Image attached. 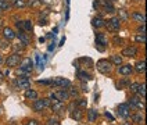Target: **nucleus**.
Here are the masks:
<instances>
[{
	"instance_id": "nucleus-1",
	"label": "nucleus",
	"mask_w": 147,
	"mask_h": 125,
	"mask_svg": "<svg viewBox=\"0 0 147 125\" xmlns=\"http://www.w3.org/2000/svg\"><path fill=\"white\" fill-rule=\"evenodd\" d=\"M107 29L110 31V32H118L119 31V28H121V20L118 18V17H113L111 20H108L106 21V25Z\"/></svg>"
},
{
	"instance_id": "nucleus-2",
	"label": "nucleus",
	"mask_w": 147,
	"mask_h": 125,
	"mask_svg": "<svg viewBox=\"0 0 147 125\" xmlns=\"http://www.w3.org/2000/svg\"><path fill=\"white\" fill-rule=\"evenodd\" d=\"M97 70L101 74H108L113 70V63L108 60H98L97 61Z\"/></svg>"
},
{
	"instance_id": "nucleus-3",
	"label": "nucleus",
	"mask_w": 147,
	"mask_h": 125,
	"mask_svg": "<svg viewBox=\"0 0 147 125\" xmlns=\"http://www.w3.org/2000/svg\"><path fill=\"white\" fill-rule=\"evenodd\" d=\"M22 60L21 57V54H18V53H13L11 56H8L7 60H6V66L10 68V67H17L20 64V61Z\"/></svg>"
},
{
	"instance_id": "nucleus-4",
	"label": "nucleus",
	"mask_w": 147,
	"mask_h": 125,
	"mask_svg": "<svg viewBox=\"0 0 147 125\" xmlns=\"http://www.w3.org/2000/svg\"><path fill=\"white\" fill-rule=\"evenodd\" d=\"M18 66H20V70H21V71H25V72L31 74V71H32V68H33V61L29 57H28V58L21 60Z\"/></svg>"
},
{
	"instance_id": "nucleus-5",
	"label": "nucleus",
	"mask_w": 147,
	"mask_h": 125,
	"mask_svg": "<svg viewBox=\"0 0 147 125\" xmlns=\"http://www.w3.org/2000/svg\"><path fill=\"white\" fill-rule=\"evenodd\" d=\"M118 116L122 117V118H128L131 116V106L128 103H122L118 106Z\"/></svg>"
},
{
	"instance_id": "nucleus-6",
	"label": "nucleus",
	"mask_w": 147,
	"mask_h": 125,
	"mask_svg": "<svg viewBox=\"0 0 147 125\" xmlns=\"http://www.w3.org/2000/svg\"><path fill=\"white\" fill-rule=\"evenodd\" d=\"M51 86H60L61 89H67L71 86V82L65 78H56L54 81H51Z\"/></svg>"
},
{
	"instance_id": "nucleus-7",
	"label": "nucleus",
	"mask_w": 147,
	"mask_h": 125,
	"mask_svg": "<svg viewBox=\"0 0 147 125\" xmlns=\"http://www.w3.org/2000/svg\"><path fill=\"white\" fill-rule=\"evenodd\" d=\"M128 104H129L131 107L132 106H135V107L139 108V110H144V101H143L142 99H139V97H136V96H135V97H131Z\"/></svg>"
},
{
	"instance_id": "nucleus-8",
	"label": "nucleus",
	"mask_w": 147,
	"mask_h": 125,
	"mask_svg": "<svg viewBox=\"0 0 147 125\" xmlns=\"http://www.w3.org/2000/svg\"><path fill=\"white\" fill-rule=\"evenodd\" d=\"M17 86L20 89H28L31 86V82L26 76H20V78H17Z\"/></svg>"
},
{
	"instance_id": "nucleus-9",
	"label": "nucleus",
	"mask_w": 147,
	"mask_h": 125,
	"mask_svg": "<svg viewBox=\"0 0 147 125\" xmlns=\"http://www.w3.org/2000/svg\"><path fill=\"white\" fill-rule=\"evenodd\" d=\"M54 95H56V97H57L60 101H65V100L69 99V93H68L67 89H58Z\"/></svg>"
},
{
	"instance_id": "nucleus-10",
	"label": "nucleus",
	"mask_w": 147,
	"mask_h": 125,
	"mask_svg": "<svg viewBox=\"0 0 147 125\" xmlns=\"http://www.w3.org/2000/svg\"><path fill=\"white\" fill-rule=\"evenodd\" d=\"M121 54H122V56H125V57H135V56L138 54V49H136L135 46H131V47L123 49Z\"/></svg>"
},
{
	"instance_id": "nucleus-11",
	"label": "nucleus",
	"mask_w": 147,
	"mask_h": 125,
	"mask_svg": "<svg viewBox=\"0 0 147 125\" xmlns=\"http://www.w3.org/2000/svg\"><path fill=\"white\" fill-rule=\"evenodd\" d=\"M16 36H17V38H20V41H21V43H22L24 46L29 45V38L25 35V32L22 31V29H20V31L16 33Z\"/></svg>"
},
{
	"instance_id": "nucleus-12",
	"label": "nucleus",
	"mask_w": 147,
	"mask_h": 125,
	"mask_svg": "<svg viewBox=\"0 0 147 125\" xmlns=\"http://www.w3.org/2000/svg\"><path fill=\"white\" fill-rule=\"evenodd\" d=\"M118 72L121 75H131L133 72V67L129 66V64H126V66H122L118 68Z\"/></svg>"
},
{
	"instance_id": "nucleus-13",
	"label": "nucleus",
	"mask_w": 147,
	"mask_h": 125,
	"mask_svg": "<svg viewBox=\"0 0 147 125\" xmlns=\"http://www.w3.org/2000/svg\"><path fill=\"white\" fill-rule=\"evenodd\" d=\"M107 38L104 33H97L96 35V45H100V46H103V47H106L107 46Z\"/></svg>"
},
{
	"instance_id": "nucleus-14",
	"label": "nucleus",
	"mask_w": 147,
	"mask_h": 125,
	"mask_svg": "<svg viewBox=\"0 0 147 125\" xmlns=\"http://www.w3.org/2000/svg\"><path fill=\"white\" fill-rule=\"evenodd\" d=\"M3 36H4V39L11 41V39L16 38V32H14L11 28H3Z\"/></svg>"
},
{
	"instance_id": "nucleus-15",
	"label": "nucleus",
	"mask_w": 147,
	"mask_h": 125,
	"mask_svg": "<svg viewBox=\"0 0 147 125\" xmlns=\"http://www.w3.org/2000/svg\"><path fill=\"white\" fill-rule=\"evenodd\" d=\"M132 18L135 20V21H138V22H142V24H144L146 22V17L143 13H139V11H135V13H132Z\"/></svg>"
},
{
	"instance_id": "nucleus-16",
	"label": "nucleus",
	"mask_w": 147,
	"mask_h": 125,
	"mask_svg": "<svg viewBox=\"0 0 147 125\" xmlns=\"http://www.w3.org/2000/svg\"><path fill=\"white\" fill-rule=\"evenodd\" d=\"M92 24L94 28H103L104 25H106V21L101 18V17H94L93 20H92Z\"/></svg>"
},
{
	"instance_id": "nucleus-17",
	"label": "nucleus",
	"mask_w": 147,
	"mask_h": 125,
	"mask_svg": "<svg viewBox=\"0 0 147 125\" xmlns=\"http://www.w3.org/2000/svg\"><path fill=\"white\" fill-rule=\"evenodd\" d=\"M43 108H45V101H43V99H42V100L36 99V100H35V103H33V110L39 113V111H42Z\"/></svg>"
},
{
	"instance_id": "nucleus-18",
	"label": "nucleus",
	"mask_w": 147,
	"mask_h": 125,
	"mask_svg": "<svg viewBox=\"0 0 147 125\" xmlns=\"http://www.w3.org/2000/svg\"><path fill=\"white\" fill-rule=\"evenodd\" d=\"M25 97L26 99H31V100H36L38 99V92L32 91V89H26L25 91Z\"/></svg>"
},
{
	"instance_id": "nucleus-19",
	"label": "nucleus",
	"mask_w": 147,
	"mask_h": 125,
	"mask_svg": "<svg viewBox=\"0 0 147 125\" xmlns=\"http://www.w3.org/2000/svg\"><path fill=\"white\" fill-rule=\"evenodd\" d=\"M78 78L81 79L82 82H86V81H89V79H92V76H90V74H88L86 71H78Z\"/></svg>"
},
{
	"instance_id": "nucleus-20",
	"label": "nucleus",
	"mask_w": 147,
	"mask_h": 125,
	"mask_svg": "<svg viewBox=\"0 0 147 125\" xmlns=\"http://www.w3.org/2000/svg\"><path fill=\"white\" fill-rule=\"evenodd\" d=\"M64 101H57V103H54V104H51V110L54 111V113H60L61 110H64Z\"/></svg>"
},
{
	"instance_id": "nucleus-21",
	"label": "nucleus",
	"mask_w": 147,
	"mask_h": 125,
	"mask_svg": "<svg viewBox=\"0 0 147 125\" xmlns=\"http://www.w3.org/2000/svg\"><path fill=\"white\" fill-rule=\"evenodd\" d=\"M136 71L140 72V74H144V72H146V61H144V60L138 61V64H136Z\"/></svg>"
},
{
	"instance_id": "nucleus-22",
	"label": "nucleus",
	"mask_w": 147,
	"mask_h": 125,
	"mask_svg": "<svg viewBox=\"0 0 147 125\" xmlns=\"http://www.w3.org/2000/svg\"><path fill=\"white\" fill-rule=\"evenodd\" d=\"M136 93H139V96L142 99H144L146 97V83H139V88H138V92Z\"/></svg>"
},
{
	"instance_id": "nucleus-23",
	"label": "nucleus",
	"mask_w": 147,
	"mask_h": 125,
	"mask_svg": "<svg viewBox=\"0 0 147 125\" xmlns=\"http://www.w3.org/2000/svg\"><path fill=\"white\" fill-rule=\"evenodd\" d=\"M13 50H14V53H18V54H22L25 50V46L22 43H18V45H13Z\"/></svg>"
},
{
	"instance_id": "nucleus-24",
	"label": "nucleus",
	"mask_w": 147,
	"mask_h": 125,
	"mask_svg": "<svg viewBox=\"0 0 147 125\" xmlns=\"http://www.w3.org/2000/svg\"><path fill=\"white\" fill-rule=\"evenodd\" d=\"M97 111L96 110H89V113H88V120H89L90 122H94L96 121V118H97Z\"/></svg>"
},
{
	"instance_id": "nucleus-25",
	"label": "nucleus",
	"mask_w": 147,
	"mask_h": 125,
	"mask_svg": "<svg viewBox=\"0 0 147 125\" xmlns=\"http://www.w3.org/2000/svg\"><path fill=\"white\" fill-rule=\"evenodd\" d=\"M74 118V120H76V121H81V118H82V111H81V108H75V111L72 113V116H71Z\"/></svg>"
},
{
	"instance_id": "nucleus-26",
	"label": "nucleus",
	"mask_w": 147,
	"mask_h": 125,
	"mask_svg": "<svg viewBox=\"0 0 147 125\" xmlns=\"http://www.w3.org/2000/svg\"><path fill=\"white\" fill-rule=\"evenodd\" d=\"M103 8H104V11L106 13H115V8L113 6V3H106V4H103Z\"/></svg>"
},
{
	"instance_id": "nucleus-27",
	"label": "nucleus",
	"mask_w": 147,
	"mask_h": 125,
	"mask_svg": "<svg viewBox=\"0 0 147 125\" xmlns=\"http://www.w3.org/2000/svg\"><path fill=\"white\" fill-rule=\"evenodd\" d=\"M75 106L78 108H81V110L82 108H86L88 107V101H86V99H79L76 103H75Z\"/></svg>"
},
{
	"instance_id": "nucleus-28",
	"label": "nucleus",
	"mask_w": 147,
	"mask_h": 125,
	"mask_svg": "<svg viewBox=\"0 0 147 125\" xmlns=\"http://www.w3.org/2000/svg\"><path fill=\"white\" fill-rule=\"evenodd\" d=\"M111 63H114L117 66H121V64H122V57H121L119 54H114V56L111 57Z\"/></svg>"
},
{
	"instance_id": "nucleus-29",
	"label": "nucleus",
	"mask_w": 147,
	"mask_h": 125,
	"mask_svg": "<svg viewBox=\"0 0 147 125\" xmlns=\"http://www.w3.org/2000/svg\"><path fill=\"white\" fill-rule=\"evenodd\" d=\"M10 3H13V0H0V10H7Z\"/></svg>"
},
{
	"instance_id": "nucleus-30",
	"label": "nucleus",
	"mask_w": 147,
	"mask_h": 125,
	"mask_svg": "<svg viewBox=\"0 0 147 125\" xmlns=\"http://www.w3.org/2000/svg\"><path fill=\"white\" fill-rule=\"evenodd\" d=\"M131 118H132V121H133V122H136V124H142V122L144 121V120H143V117H142V114H133Z\"/></svg>"
},
{
	"instance_id": "nucleus-31",
	"label": "nucleus",
	"mask_w": 147,
	"mask_h": 125,
	"mask_svg": "<svg viewBox=\"0 0 147 125\" xmlns=\"http://www.w3.org/2000/svg\"><path fill=\"white\" fill-rule=\"evenodd\" d=\"M22 24H24V31H26V32L32 31V21L26 20V21H22Z\"/></svg>"
},
{
	"instance_id": "nucleus-32",
	"label": "nucleus",
	"mask_w": 147,
	"mask_h": 125,
	"mask_svg": "<svg viewBox=\"0 0 147 125\" xmlns=\"http://www.w3.org/2000/svg\"><path fill=\"white\" fill-rule=\"evenodd\" d=\"M121 21H126L128 18H129V16H128V13L125 11V10H119V17H118Z\"/></svg>"
},
{
	"instance_id": "nucleus-33",
	"label": "nucleus",
	"mask_w": 147,
	"mask_h": 125,
	"mask_svg": "<svg viewBox=\"0 0 147 125\" xmlns=\"http://www.w3.org/2000/svg\"><path fill=\"white\" fill-rule=\"evenodd\" d=\"M69 88H71V86H69ZM68 93H69V97H78V96H79V93H78V91H76V88H71Z\"/></svg>"
},
{
	"instance_id": "nucleus-34",
	"label": "nucleus",
	"mask_w": 147,
	"mask_h": 125,
	"mask_svg": "<svg viewBox=\"0 0 147 125\" xmlns=\"http://www.w3.org/2000/svg\"><path fill=\"white\" fill-rule=\"evenodd\" d=\"M13 3H14L16 7H25V6H26V3H25L24 0H14Z\"/></svg>"
},
{
	"instance_id": "nucleus-35",
	"label": "nucleus",
	"mask_w": 147,
	"mask_h": 125,
	"mask_svg": "<svg viewBox=\"0 0 147 125\" xmlns=\"http://www.w3.org/2000/svg\"><path fill=\"white\" fill-rule=\"evenodd\" d=\"M7 47H8L7 39H0V49H7Z\"/></svg>"
},
{
	"instance_id": "nucleus-36",
	"label": "nucleus",
	"mask_w": 147,
	"mask_h": 125,
	"mask_svg": "<svg viewBox=\"0 0 147 125\" xmlns=\"http://www.w3.org/2000/svg\"><path fill=\"white\" fill-rule=\"evenodd\" d=\"M129 85H131V81H129V79H122L118 86H119V89H121V88H123V86H129Z\"/></svg>"
},
{
	"instance_id": "nucleus-37",
	"label": "nucleus",
	"mask_w": 147,
	"mask_h": 125,
	"mask_svg": "<svg viewBox=\"0 0 147 125\" xmlns=\"http://www.w3.org/2000/svg\"><path fill=\"white\" fill-rule=\"evenodd\" d=\"M136 42H142V43H144V42H146V35H144V33L138 35V36H136Z\"/></svg>"
},
{
	"instance_id": "nucleus-38",
	"label": "nucleus",
	"mask_w": 147,
	"mask_h": 125,
	"mask_svg": "<svg viewBox=\"0 0 147 125\" xmlns=\"http://www.w3.org/2000/svg\"><path fill=\"white\" fill-rule=\"evenodd\" d=\"M129 88H131V91L133 92V93H136V92H138V88H139V83H131V85H129Z\"/></svg>"
},
{
	"instance_id": "nucleus-39",
	"label": "nucleus",
	"mask_w": 147,
	"mask_h": 125,
	"mask_svg": "<svg viewBox=\"0 0 147 125\" xmlns=\"http://www.w3.org/2000/svg\"><path fill=\"white\" fill-rule=\"evenodd\" d=\"M47 125H61L58 122V120H53V118H50L49 121H47Z\"/></svg>"
},
{
	"instance_id": "nucleus-40",
	"label": "nucleus",
	"mask_w": 147,
	"mask_h": 125,
	"mask_svg": "<svg viewBox=\"0 0 147 125\" xmlns=\"http://www.w3.org/2000/svg\"><path fill=\"white\" fill-rule=\"evenodd\" d=\"M81 61H82V63H88L89 66H93V61H92V60H90L89 57H83V58H81Z\"/></svg>"
},
{
	"instance_id": "nucleus-41",
	"label": "nucleus",
	"mask_w": 147,
	"mask_h": 125,
	"mask_svg": "<svg viewBox=\"0 0 147 125\" xmlns=\"http://www.w3.org/2000/svg\"><path fill=\"white\" fill-rule=\"evenodd\" d=\"M113 42H114V45H121V43H122V39H121V38H118V36H114Z\"/></svg>"
},
{
	"instance_id": "nucleus-42",
	"label": "nucleus",
	"mask_w": 147,
	"mask_h": 125,
	"mask_svg": "<svg viewBox=\"0 0 147 125\" xmlns=\"http://www.w3.org/2000/svg\"><path fill=\"white\" fill-rule=\"evenodd\" d=\"M51 81L53 79H49V81H38L39 85H51Z\"/></svg>"
},
{
	"instance_id": "nucleus-43",
	"label": "nucleus",
	"mask_w": 147,
	"mask_h": 125,
	"mask_svg": "<svg viewBox=\"0 0 147 125\" xmlns=\"http://www.w3.org/2000/svg\"><path fill=\"white\" fill-rule=\"evenodd\" d=\"M16 26L18 28V29H24V24H22V21H18V22H16Z\"/></svg>"
},
{
	"instance_id": "nucleus-44",
	"label": "nucleus",
	"mask_w": 147,
	"mask_h": 125,
	"mask_svg": "<svg viewBox=\"0 0 147 125\" xmlns=\"http://www.w3.org/2000/svg\"><path fill=\"white\" fill-rule=\"evenodd\" d=\"M138 32H140V33H144V32H146V28H144V24H142V26H139V28H138Z\"/></svg>"
},
{
	"instance_id": "nucleus-45",
	"label": "nucleus",
	"mask_w": 147,
	"mask_h": 125,
	"mask_svg": "<svg viewBox=\"0 0 147 125\" xmlns=\"http://www.w3.org/2000/svg\"><path fill=\"white\" fill-rule=\"evenodd\" d=\"M26 125H40V124H39L36 120H31V121H29V122H28Z\"/></svg>"
},
{
	"instance_id": "nucleus-46",
	"label": "nucleus",
	"mask_w": 147,
	"mask_h": 125,
	"mask_svg": "<svg viewBox=\"0 0 147 125\" xmlns=\"http://www.w3.org/2000/svg\"><path fill=\"white\" fill-rule=\"evenodd\" d=\"M81 86H82V91H83V92H88V91H89V89H88V86H86V83H85V82H82Z\"/></svg>"
},
{
	"instance_id": "nucleus-47",
	"label": "nucleus",
	"mask_w": 147,
	"mask_h": 125,
	"mask_svg": "<svg viewBox=\"0 0 147 125\" xmlns=\"http://www.w3.org/2000/svg\"><path fill=\"white\" fill-rule=\"evenodd\" d=\"M54 47H56V43L53 42V43H50V46H49V51H53L54 50Z\"/></svg>"
},
{
	"instance_id": "nucleus-48",
	"label": "nucleus",
	"mask_w": 147,
	"mask_h": 125,
	"mask_svg": "<svg viewBox=\"0 0 147 125\" xmlns=\"http://www.w3.org/2000/svg\"><path fill=\"white\" fill-rule=\"evenodd\" d=\"M96 49H97L98 51H104V50H106V47H103V46H100V45H96Z\"/></svg>"
},
{
	"instance_id": "nucleus-49",
	"label": "nucleus",
	"mask_w": 147,
	"mask_h": 125,
	"mask_svg": "<svg viewBox=\"0 0 147 125\" xmlns=\"http://www.w3.org/2000/svg\"><path fill=\"white\" fill-rule=\"evenodd\" d=\"M43 101H45V107H49L50 106V100L49 99H43Z\"/></svg>"
},
{
	"instance_id": "nucleus-50",
	"label": "nucleus",
	"mask_w": 147,
	"mask_h": 125,
	"mask_svg": "<svg viewBox=\"0 0 147 125\" xmlns=\"http://www.w3.org/2000/svg\"><path fill=\"white\" fill-rule=\"evenodd\" d=\"M46 24H47V20H46V18H43V20L39 21V25H46Z\"/></svg>"
},
{
	"instance_id": "nucleus-51",
	"label": "nucleus",
	"mask_w": 147,
	"mask_h": 125,
	"mask_svg": "<svg viewBox=\"0 0 147 125\" xmlns=\"http://www.w3.org/2000/svg\"><path fill=\"white\" fill-rule=\"evenodd\" d=\"M106 117H107V118H110V120H111V121H114V117L111 116V114H110V113H108V111H107V113H106Z\"/></svg>"
},
{
	"instance_id": "nucleus-52",
	"label": "nucleus",
	"mask_w": 147,
	"mask_h": 125,
	"mask_svg": "<svg viewBox=\"0 0 147 125\" xmlns=\"http://www.w3.org/2000/svg\"><path fill=\"white\" fill-rule=\"evenodd\" d=\"M93 7H94V8L98 7V1H97V0H94V3H93Z\"/></svg>"
},
{
	"instance_id": "nucleus-53",
	"label": "nucleus",
	"mask_w": 147,
	"mask_h": 125,
	"mask_svg": "<svg viewBox=\"0 0 147 125\" xmlns=\"http://www.w3.org/2000/svg\"><path fill=\"white\" fill-rule=\"evenodd\" d=\"M64 43H65V38H63L61 42H60V46H64Z\"/></svg>"
},
{
	"instance_id": "nucleus-54",
	"label": "nucleus",
	"mask_w": 147,
	"mask_h": 125,
	"mask_svg": "<svg viewBox=\"0 0 147 125\" xmlns=\"http://www.w3.org/2000/svg\"><path fill=\"white\" fill-rule=\"evenodd\" d=\"M3 26V20H0V28Z\"/></svg>"
},
{
	"instance_id": "nucleus-55",
	"label": "nucleus",
	"mask_w": 147,
	"mask_h": 125,
	"mask_svg": "<svg viewBox=\"0 0 147 125\" xmlns=\"http://www.w3.org/2000/svg\"><path fill=\"white\" fill-rule=\"evenodd\" d=\"M1 79H3V74L0 72V81H1Z\"/></svg>"
},
{
	"instance_id": "nucleus-56",
	"label": "nucleus",
	"mask_w": 147,
	"mask_h": 125,
	"mask_svg": "<svg viewBox=\"0 0 147 125\" xmlns=\"http://www.w3.org/2000/svg\"><path fill=\"white\" fill-rule=\"evenodd\" d=\"M110 1H111V3H114V1H115V0H110Z\"/></svg>"
},
{
	"instance_id": "nucleus-57",
	"label": "nucleus",
	"mask_w": 147,
	"mask_h": 125,
	"mask_svg": "<svg viewBox=\"0 0 147 125\" xmlns=\"http://www.w3.org/2000/svg\"><path fill=\"white\" fill-rule=\"evenodd\" d=\"M123 125H129V124H128V122H125V124H123Z\"/></svg>"
},
{
	"instance_id": "nucleus-58",
	"label": "nucleus",
	"mask_w": 147,
	"mask_h": 125,
	"mask_svg": "<svg viewBox=\"0 0 147 125\" xmlns=\"http://www.w3.org/2000/svg\"><path fill=\"white\" fill-rule=\"evenodd\" d=\"M1 11H3V10H0V16H1Z\"/></svg>"
},
{
	"instance_id": "nucleus-59",
	"label": "nucleus",
	"mask_w": 147,
	"mask_h": 125,
	"mask_svg": "<svg viewBox=\"0 0 147 125\" xmlns=\"http://www.w3.org/2000/svg\"><path fill=\"white\" fill-rule=\"evenodd\" d=\"M13 1H14V0H13Z\"/></svg>"
}]
</instances>
